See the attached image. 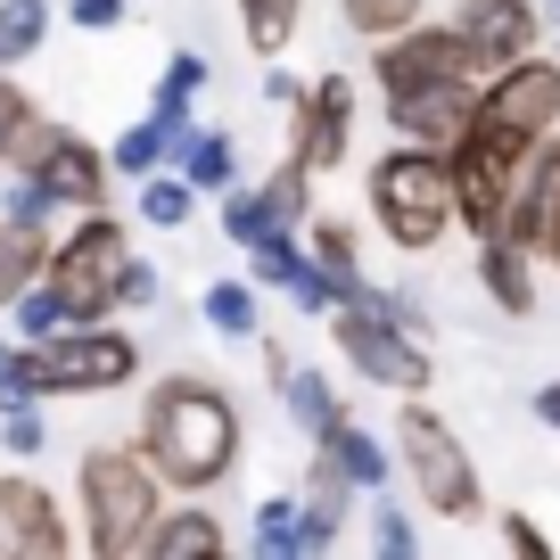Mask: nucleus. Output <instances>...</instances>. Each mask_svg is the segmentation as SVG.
<instances>
[{"instance_id": "nucleus-1", "label": "nucleus", "mask_w": 560, "mask_h": 560, "mask_svg": "<svg viewBox=\"0 0 560 560\" xmlns=\"http://www.w3.org/2000/svg\"><path fill=\"white\" fill-rule=\"evenodd\" d=\"M140 462L174 494L223 487L231 462H240V412H231V396L214 380H198V371L165 380L158 396L140 404Z\"/></svg>"}, {"instance_id": "nucleus-2", "label": "nucleus", "mask_w": 560, "mask_h": 560, "mask_svg": "<svg viewBox=\"0 0 560 560\" xmlns=\"http://www.w3.org/2000/svg\"><path fill=\"white\" fill-rule=\"evenodd\" d=\"M371 214H380V231L404 247V256L438 247L445 231L462 223V198H454V165H445V149H420V140L387 149V158L371 165Z\"/></svg>"}, {"instance_id": "nucleus-3", "label": "nucleus", "mask_w": 560, "mask_h": 560, "mask_svg": "<svg viewBox=\"0 0 560 560\" xmlns=\"http://www.w3.org/2000/svg\"><path fill=\"white\" fill-rule=\"evenodd\" d=\"M158 470L140 462V445L124 454V445H100V454L83 462V544L100 560H124L140 552V536H149V520H158Z\"/></svg>"}, {"instance_id": "nucleus-4", "label": "nucleus", "mask_w": 560, "mask_h": 560, "mask_svg": "<svg viewBox=\"0 0 560 560\" xmlns=\"http://www.w3.org/2000/svg\"><path fill=\"white\" fill-rule=\"evenodd\" d=\"M396 462L412 470L420 511H438V520H478V511H487V494H478V462L462 454V438L429 412V404H404V420H396Z\"/></svg>"}, {"instance_id": "nucleus-5", "label": "nucleus", "mask_w": 560, "mask_h": 560, "mask_svg": "<svg viewBox=\"0 0 560 560\" xmlns=\"http://www.w3.org/2000/svg\"><path fill=\"white\" fill-rule=\"evenodd\" d=\"M124 256H132L124 223L91 207L83 223H74V240H67V247H50V264H42V289L58 298V314H67V322H91V314H107V305H116V272H124Z\"/></svg>"}, {"instance_id": "nucleus-6", "label": "nucleus", "mask_w": 560, "mask_h": 560, "mask_svg": "<svg viewBox=\"0 0 560 560\" xmlns=\"http://www.w3.org/2000/svg\"><path fill=\"white\" fill-rule=\"evenodd\" d=\"M470 124H487V132H503L511 149H536L544 132H560V67L552 58H511V67H494L487 74V91H478V116Z\"/></svg>"}, {"instance_id": "nucleus-7", "label": "nucleus", "mask_w": 560, "mask_h": 560, "mask_svg": "<svg viewBox=\"0 0 560 560\" xmlns=\"http://www.w3.org/2000/svg\"><path fill=\"white\" fill-rule=\"evenodd\" d=\"M42 396H107L140 371V347L124 330H91V322H67V330L42 338Z\"/></svg>"}, {"instance_id": "nucleus-8", "label": "nucleus", "mask_w": 560, "mask_h": 560, "mask_svg": "<svg viewBox=\"0 0 560 560\" xmlns=\"http://www.w3.org/2000/svg\"><path fill=\"white\" fill-rule=\"evenodd\" d=\"M330 338L371 387H396V396H420V387H429V347H420L412 330H396L387 314H371V305H330Z\"/></svg>"}, {"instance_id": "nucleus-9", "label": "nucleus", "mask_w": 560, "mask_h": 560, "mask_svg": "<svg viewBox=\"0 0 560 560\" xmlns=\"http://www.w3.org/2000/svg\"><path fill=\"white\" fill-rule=\"evenodd\" d=\"M445 165H454V198H462V223L487 240V231H503V207H511V182H520L527 149H511L503 132H487V124H470V132L445 149Z\"/></svg>"}, {"instance_id": "nucleus-10", "label": "nucleus", "mask_w": 560, "mask_h": 560, "mask_svg": "<svg viewBox=\"0 0 560 560\" xmlns=\"http://www.w3.org/2000/svg\"><path fill=\"white\" fill-rule=\"evenodd\" d=\"M454 74L478 83V58H470V42H462V25H404V34L380 42V91L454 83Z\"/></svg>"}, {"instance_id": "nucleus-11", "label": "nucleus", "mask_w": 560, "mask_h": 560, "mask_svg": "<svg viewBox=\"0 0 560 560\" xmlns=\"http://www.w3.org/2000/svg\"><path fill=\"white\" fill-rule=\"evenodd\" d=\"M478 116V83L454 74V83H412V91H387V124L420 149H454Z\"/></svg>"}, {"instance_id": "nucleus-12", "label": "nucleus", "mask_w": 560, "mask_h": 560, "mask_svg": "<svg viewBox=\"0 0 560 560\" xmlns=\"http://www.w3.org/2000/svg\"><path fill=\"white\" fill-rule=\"evenodd\" d=\"M67 511L34 478H0V560H58L67 552Z\"/></svg>"}, {"instance_id": "nucleus-13", "label": "nucleus", "mask_w": 560, "mask_h": 560, "mask_svg": "<svg viewBox=\"0 0 560 560\" xmlns=\"http://www.w3.org/2000/svg\"><path fill=\"white\" fill-rule=\"evenodd\" d=\"M347 132H354V83H347V74H322V83H305L289 158H305V174H330V165L347 158Z\"/></svg>"}, {"instance_id": "nucleus-14", "label": "nucleus", "mask_w": 560, "mask_h": 560, "mask_svg": "<svg viewBox=\"0 0 560 560\" xmlns=\"http://www.w3.org/2000/svg\"><path fill=\"white\" fill-rule=\"evenodd\" d=\"M454 25H462V42H470L478 74H494V67H511V58H527V50H536L544 9H536V0H470V9H462Z\"/></svg>"}, {"instance_id": "nucleus-15", "label": "nucleus", "mask_w": 560, "mask_h": 560, "mask_svg": "<svg viewBox=\"0 0 560 560\" xmlns=\"http://www.w3.org/2000/svg\"><path fill=\"white\" fill-rule=\"evenodd\" d=\"M34 174L58 190V207H83V214H91V207L107 198V158L91 149L83 132H67V124L50 132V149H42V165H34Z\"/></svg>"}, {"instance_id": "nucleus-16", "label": "nucleus", "mask_w": 560, "mask_h": 560, "mask_svg": "<svg viewBox=\"0 0 560 560\" xmlns=\"http://www.w3.org/2000/svg\"><path fill=\"white\" fill-rule=\"evenodd\" d=\"M140 552L149 560H223L231 536L214 527V511H158L149 536H140Z\"/></svg>"}, {"instance_id": "nucleus-17", "label": "nucleus", "mask_w": 560, "mask_h": 560, "mask_svg": "<svg viewBox=\"0 0 560 560\" xmlns=\"http://www.w3.org/2000/svg\"><path fill=\"white\" fill-rule=\"evenodd\" d=\"M478 280H487V298L503 314H536V272H527V247L520 240H478Z\"/></svg>"}, {"instance_id": "nucleus-18", "label": "nucleus", "mask_w": 560, "mask_h": 560, "mask_svg": "<svg viewBox=\"0 0 560 560\" xmlns=\"http://www.w3.org/2000/svg\"><path fill=\"white\" fill-rule=\"evenodd\" d=\"M314 454H330V462H338V470H347V478H354L363 494H380V487H387V445L371 438V429H354L347 412H338L330 429L314 438Z\"/></svg>"}, {"instance_id": "nucleus-19", "label": "nucleus", "mask_w": 560, "mask_h": 560, "mask_svg": "<svg viewBox=\"0 0 560 560\" xmlns=\"http://www.w3.org/2000/svg\"><path fill=\"white\" fill-rule=\"evenodd\" d=\"M42 264H50V240H42L34 223H9V214H0V305H18L42 280Z\"/></svg>"}, {"instance_id": "nucleus-20", "label": "nucleus", "mask_w": 560, "mask_h": 560, "mask_svg": "<svg viewBox=\"0 0 560 560\" xmlns=\"http://www.w3.org/2000/svg\"><path fill=\"white\" fill-rule=\"evenodd\" d=\"M240 25H247V50L256 58H280L305 25V0H240Z\"/></svg>"}, {"instance_id": "nucleus-21", "label": "nucleus", "mask_w": 560, "mask_h": 560, "mask_svg": "<svg viewBox=\"0 0 560 560\" xmlns=\"http://www.w3.org/2000/svg\"><path fill=\"white\" fill-rule=\"evenodd\" d=\"M42 42H50V0H0V67H25Z\"/></svg>"}, {"instance_id": "nucleus-22", "label": "nucleus", "mask_w": 560, "mask_h": 560, "mask_svg": "<svg viewBox=\"0 0 560 560\" xmlns=\"http://www.w3.org/2000/svg\"><path fill=\"white\" fill-rule=\"evenodd\" d=\"M174 158H182V182H190V190H231V182H240V158H231L223 132H190Z\"/></svg>"}, {"instance_id": "nucleus-23", "label": "nucleus", "mask_w": 560, "mask_h": 560, "mask_svg": "<svg viewBox=\"0 0 560 560\" xmlns=\"http://www.w3.org/2000/svg\"><path fill=\"white\" fill-rule=\"evenodd\" d=\"M223 231H231V240H240V247H264V240H272V231H289V223H280V214H272V198H264V182H247V190H240V182H231V190H223Z\"/></svg>"}, {"instance_id": "nucleus-24", "label": "nucleus", "mask_w": 560, "mask_h": 560, "mask_svg": "<svg viewBox=\"0 0 560 560\" xmlns=\"http://www.w3.org/2000/svg\"><path fill=\"white\" fill-rule=\"evenodd\" d=\"M280 396H289V412H298L305 438H322V429L338 420V396H330V380H322V371H280Z\"/></svg>"}, {"instance_id": "nucleus-25", "label": "nucleus", "mask_w": 560, "mask_h": 560, "mask_svg": "<svg viewBox=\"0 0 560 560\" xmlns=\"http://www.w3.org/2000/svg\"><path fill=\"white\" fill-rule=\"evenodd\" d=\"M256 552H272V560H298V552H305V503L272 494V503L256 511Z\"/></svg>"}, {"instance_id": "nucleus-26", "label": "nucleus", "mask_w": 560, "mask_h": 560, "mask_svg": "<svg viewBox=\"0 0 560 560\" xmlns=\"http://www.w3.org/2000/svg\"><path fill=\"white\" fill-rule=\"evenodd\" d=\"M207 322H214L223 338H256L264 305H256V289H247V280H214V289H207Z\"/></svg>"}, {"instance_id": "nucleus-27", "label": "nucleus", "mask_w": 560, "mask_h": 560, "mask_svg": "<svg viewBox=\"0 0 560 560\" xmlns=\"http://www.w3.org/2000/svg\"><path fill=\"white\" fill-rule=\"evenodd\" d=\"M338 18L363 42H387V34H404V25H420V0H338Z\"/></svg>"}, {"instance_id": "nucleus-28", "label": "nucleus", "mask_w": 560, "mask_h": 560, "mask_svg": "<svg viewBox=\"0 0 560 560\" xmlns=\"http://www.w3.org/2000/svg\"><path fill=\"white\" fill-rule=\"evenodd\" d=\"M25 404H42V354L25 347H0V412H25Z\"/></svg>"}, {"instance_id": "nucleus-29", "label": "nucleus", "mask_w": 560, "mask_h": 560, "mask_svg": "<svg viewBox=\"0 0 560 560\" xmlns=\"http://www.w3.org/2000/svg\"><path fill=\"white\" fill-rule=\"evenodd\" d=\"M158 165H165V124H158V116L132 124V132H116V174H140V182H149Z\"/></svg>"}, {"instance_id": "nucleus-30", "label": "nucleus", "mask_w": 560, "mask_h": 560, "mask_svg": "<svg viewBox=\"0 0 560 560\" xmlns=\"http://www.w3.org/2000/svg\"><path fill=\"white\" fill-rule=\"evenodd\" d=\"M190 207H198V190H190V182H149V190H140V223H158V231H182V223H190Z\"/></svg>"}, {"instance_id": "nucleus-31", "label": "nucleus", "mask_w": 560, "mask_h": 560, "mask_svg": "<svg viewBox=\"0 0 560 560\" xmlns=\"http://www.w3.org/2000/svg\"><path fill=\"white\" fill-rule=\"evenodd\" d=\"M256 256V280H272V289H298V272H305V247H298V231H272L264 247H247Z\"/></svg>"}, {"instance_id": "nucleus-32", "label": "nucleus", "mask_w": 560, "mask_h": 560, "mask_svg": "<svg viewBox=\"0 0 560 560\" xmlns=\"http://www.w3.org/2000/svg\"><path fill=\"white\" fill-rule=\"evenodd\" d=\"M9 314H18V338H25V347H42V338H50V330H67V314H58V298H50V289H42V280H34V289H25L18 305H9Z\"/></svg>"}, {"instance_id": "nucleus-33", "label": "nucleus", "mask_w": 560, "mask_h": 560, "mask_svg": "<svg viewBox=\"0 0 560 560\" xmlns=\"http://www.w3.org/2000/svg\"><path fill=\"white\" fill-rule=\"evenodd\" d=\"M264 198H272V214H280V223L298 231V223H305V158H289L280 174H264Z\"/></svg>"}, {"instance_id": "nucleus-34", "label": "nucleus", "mask_w": 560, "mask_h": 560, "mask_svg": "<svg viewBox=\"0 0 560 560\" xmlns=\"http://www.w3.org/2000/svg\"><path fill=\"white\" fill-rule=\"evenodd\" d=\"M50 214H58V190H50L42 174L9 182V223H34V231H50Z\"/></svg>"}, {"instance_id": "nucleus-35", "label": "nucleus", "mask_w": 560, "mask_h": 560, "mask_svg": "<svg viewBox=\"0 0 560 560\" xmlns=\"http://www.w3.org/2000/svg\"><path fill=\"white\" fill-rule=\"evenodd\" d=\"M347 494H354V478L338 470L330 454H314V478H305V503H314V511H330V520H338V511H347Z\"/></svg>"}, {"instance_id": "nucleus-36", "label": "nucleus", "mask_w": 560, "mask_h": 560, "mask_svg": "<svg viewBox=\"0 0 560 560\" xmlns=\"http://www.w3.org/2000/svg\"><path fill=\"white\" fill-rule=\"evenodd\" d=\"M34 124V100H25L9 74H0V165H9V149H18V132Z\"/></svg>"}, {"instance_id": "nucleus-37", "label": "nucleus", "mask_w": 560, "mask_h": 560, "mask_svg": "<svg viewBox=\"0 0 560 560\" xmlns=\"http://www.w3.org/2000/svg\"><path fill=\"white\" fill-rule=\"evenodd\" d=\"M371 544H380L387 560H404V552H420V536H412V520H404V511H371Z\"/></svg>"}, {"instance_id": "nucleus-38", "label": "nucleus", "mask_w": 560, "mask_h": 560, "mask_svg": "<svg viewBox=\"0 0 560 560\" xmlns=\"http://www.w3.org/2000/svg\"><path fill=\"white\" fill-rule=\"evenodd\" d=\"M0 445H9V454H42V445H50V429H42V412H34V404H25V412H9Z\"/></svg>"}, {"instance_id": "nucleus-39", "label": "nucleus", "mask_w": 560, "mask_h": 560, "mask_svg": "<svg viewBox=\"0 0 560 560\" xmlns=\"http://www.w3.org/2000/svg\"><path fill=\"white\" fill-rule=\"evenodd\" d=\"M149 298H158V272H149L140 256H124V272H116V305H149Z\"/></svg>"}, {"instance_id": "nucleus-40", "label": "nucleus", "mask_w": 560, "mask_h": 560, "mask_svg": "<svg viewBox=\"0 0 560 560\" xmlns=\"http://www.w3.org/2000/svg\"><path fill=\"white\" fill-rule=\"evenodd\" d=\"M67 18L83 25V34H107V25H124V0H74Z\"/></svg>"}, {"instance_id": "nucleus-41", "label": "nucleus", "mask_w": 560, "mask_h": 560, "mask_svg": "<svg viewBox=\"0 0 560 560\" xmlns=\"http://www.w3.org/2000/svg\"><path fill=\"white\" fill-rule=\"evenodd\" d=\"M503 544H511V552H527V560H544V552H552V544H544V527H536V520H520V511L503 520Z\"/></svg>"}, {"instance_id": "nucleus-42", "label": "nucleus", "mask_w": 560, "mask_h": 560, "mask_svg": "<svg viewBox=\"0 0 560 560\" xmlns=\"http://www.w3.org/2000/svg\"><path fill=\"white\" fill-rule=\"evenodd\" d=\"M264 91H272V100H280V107H298V100H305V83H298V74H280V67H272V74H264Z\"/></svg>"}, {"instance_id": "nucleus-43", "label": "nucleus", "mask_w": 560, "mask_h": 560, "mask_svg": "<svg viewBox=\"0 0 560 560\" xmlns=\"http://www.w3.org/2000/svg\"><path fill=\"white\" fill-rule=\"evenodd\" d=\"M536 420H544V429H560V380L536 387Z\"/></svg>"}, {"instance_id": "nucleus-44", "label": "nucleus", "mask_w": 560, "mask_h": 560, "mask_svg": "<svg viewBox=\"0 0 560 560\" xmlns=\"http://www.w3.org/2000/svg\"><path fill=\"white\" fill-rule=\"evenodd\" d=\"M536 256H544V264H560V207H552V223H544V240H536Z\"/></svg>"}, {"instance_id": "nucleus-45", "label": "nucleus", "mask_w": 560, "mask_h": 560, "mask_svg": "<svg viewBox=\"0 0 560 560\" xmlns=\"http://www.w3.org/2000/svg\"><path fill=\"white\" fill-rule=\"evenodd\" d=\"M544 18H560V0H544Z\"/></svg>"}]
</instances>
